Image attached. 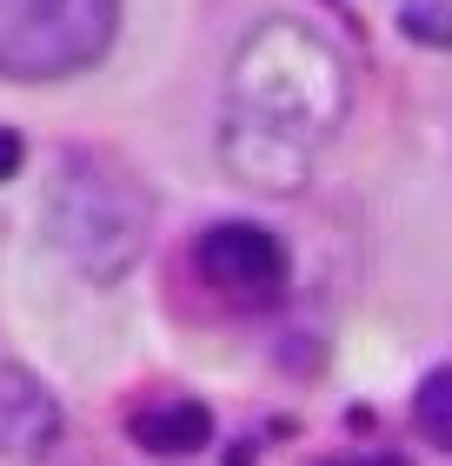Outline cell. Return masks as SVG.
<instances>
[{
	"label": "cell",
	"mask_w": 452,
	"mask_h": 466,
	"mask_svg": "<svg viewBox=\"0 0 452 466\" xmlns=\"http://www.w3.org/2000/svg\"><path fill=\"white\" fill-rule=\"evenodd\" d=\"M347 114H353L347 54L306 20L273 14L233 47L220 107V167L253 194L293 200L313 187V167L339 140Z\"/></svg>",
	"instance_id": "1"
},
{
	"label": "cell",
	"mask_w": 452,
	"mask_h": 466,
	"mask_svg": "<svg viewBox=\"0 0 452 466\" xmlns=\"http://www.w3.org/2000/svg\"><path fill=\"white\" fill-rule=\"evenodd\" d=\"M47 247L67 260L80 280L114 287L140 267L146 233H154V194L134 180V167H120L114 154L74 147L54 167L47 187Z\"/></svg>",
	"instance_id": "2"
},
{
	"label": "cell",
	"mask_w": 452,
	"mask_h": 466,
	"mask_svg": "<svg viewBox=\"0 0 452 466\" xmlns=\"http://www.w3.org/2000/svg\"><path fill=\"white\" fill-rule=\"evenodd\" d=\"M120 0H0V74L67 80L114 47Z\"/></svg>",
	"instance_id": "3"
},
{
	"label": "cell",
	"mask_w": 452,
	"mask_h": 466,
	"mask_svg": "<svg viewBox=\"0 0 452 466\" xmlns=\"http://www.w3.org/2000/svg\"><path fill=\"white\" fill-rule=\"evenodd\" d=\"M193 267L200 280L220 293L226 307H279L286 300V280H293V260H286V240L260 220H213L200 240H193Z\"/></svg>",
	"instance_id": "4"
},
{
	"label": "cell",
	"mask_w": 452,
	"mask_h": 466,
	"mask_svg": "<svg viewBox=\"0 0 452 466\" xmlns=\"http://www.w3.org/2000/svg\"><path fill=\"white\" fill-rule=\"evenodd\" d=\"M60 433H67V413L47 393V380H34L27 367H0V453L20 466H40Z\"/></svg>",
	"instance_id": "5"
},
{
	"label": "cell",
	"mask_w": 452,
	"mask_h": 466,
	"mask_svg": "<svg viewBox=\"0 0 452 466\" xmlns=\"http://www.w3.org/2000/svg\"><path fill=\"white\" fill-rule=\"evenodd\" d=\"M126 433H134V447H146V453L180 460V453H200L213 440V413L200 400H160V407H140L126 420Z\"/></svg>",
	"instance_id": "6"
},
{
	"label": "cell",
	"mask_w": 452,
	"mask_h": 466,
	"mask_svg": "<svg viewBox=\"0 0 452 466\" xmlns=\"http://www.w3.org/2000/svg\"><path fill=\"white\" fill-rule=\"evenodd\" d=\"M413 427H419L426 447H446V453H452V360H446V367H433V373L413 387Z\"/></svg>",
	"instance_id": "7"
},
{
	"label": "cell",
	"mask_w": 452,
	"mask_h": 466,
	"mask_svg": "<svg viewBox=\"0 0 452 466\" xmlns=\"http://www.w3.org/2000/svg\"><path fill=\"white\" fill-rule=\"evenodd\" d=\"M399 34L419 40V47H452V0H406Z\"/></svg>",
	"instance_id": "8"
},
{
	"label": "cell",
	"mask_w": 452,
	"mask_h": 466,
	"mask_svg": "<svg viewBox=\"0 0 452 466\" xmlns=\"http://www.w3.org/2000/svg\"><path fill=\"white\" fill-rule=\"evenodd\" d=\"M20 160H27L20 134H14V127H0V180H14V174H20Z\"/></svg>",
	"instance_id": "9"
},
{
	"label": "cell",
	"mask_w": 452,
	"mask_h": 466,
	"mask_svg": "<svg viewBox=\"0 0 452 466\" xmlns=\"http://www.w3.org/2000/svg\"><path fill=\"white\" fill-rule=\"evenodd\" d=\"M333 466H406V460H393V453H373V460H333Z\"/></svg>",
	"instance_id": "10"
}]
</instances>
